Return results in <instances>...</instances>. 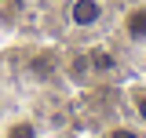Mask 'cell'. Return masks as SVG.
Listing matches in <instances>:
<instances>
[{"instance_id": "6da1fadb", "label": "cell", "mask_w": 146, "mask_h": 138, "mask_svg": "<svg viewBox=\"0 0 146 138\" xmlns=\"http://www.w3.org/2000/svg\"><path fill=\"white\" fill-rule=\"evenodd\" d=\"M70 22L77 29H91L102 22V4L99 0H73L70 4Z\"/></svg>"}, {"instance_id": "7a4b0ae2", "label": "cell", "mask_w": 146, "mask_h": 138, "mask_svg": "<svg viewBox=\"0 0 146 138\" xmlns=\"http://www.w3.org/2000/svg\"><path fill=\"white\" fill-rule=\"evenodd\" d=\"M124 36L131 44H146V4H135L124 11Z\"/></svg>"}, {"instance_id": "3957f363", "label": "cell", "mask_w": 146, "mask_h": 138, "mask_svg": "<svg viewBox=\"0 0 146 138\" xmlns=\"http://www.w3.org/2000/svg\"><path fill=\"white\" fill-rule=\"evenodd\" d=\"M4 138H36V124L33 120H11Z\"/></svg>"}, {"instance_id": "277c9868", "label": "cell", "mask_w": 146, "mask_h": 138, "mask_svg": "<svg viewBox=\"0 0 146 138\" xmlns=\"http://www.w3.org/2000/svg\"><path fill=\"white\" fill-rule=\"evenodd\" d=\"M70 69H73V80H84V76H88V69H91V58H88V55H73Z\"/></svg>"}, {"instance_id": "5b68a950", "label": "cell", "mask_w": 146, "mask_h": 138, "mask_svg": "<svg viewBox=\"0 0 146 138\" xmlns=\"http://www.w3.org/2000/svg\"><path fill=\"white\" fill-rule=\"evenodd\" d=\"M88 58H91V66L99 69V73H106V69H113V55H106V51H91Z\"/></svg>"}, {"instance_id": "8992f818", "label": "cell", "mask_w": 146, "mask_h": 138, "mask_svg": "<svg viewBox=\"0 0 146 138\" xmlns=\"http://www.w3.org/2000/svg\"><path fill=\"white\" fill-rule=\"evenodd\" d=\"M131 105H135L139 120H146V91H131Z\"/></svg>"}, {"instance_id": "52a82bcc", "label": "cell", "mask_w": 146, "mask_h": 138, "mask_svg": "<svg viewBox=\"0 0 146 138\" xmlns=\"http://www.w3.org/2000/svg\"><path fill=\"white\" fill-rule=\"evenodd\" d=\"M110 138H139V131H128V127H113Z\"/></svg>"}]
</instances>
